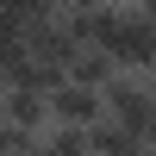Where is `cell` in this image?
I'll return each instance as SVG.
<instances>
[{
	"label": "cell",
	"mask_w": 156,
	"mask_h": 156,
	"mask_svg": "<svg viewBox=\"0 0 156 156\" xmlns=\"http://www.w3.org/2000/svg\"><path fill=\"white\" fill-rule=\"evenodd\" d=\"M100 106H106V119H112V125H125V131L144 137V125L156 119L150 75H137V69H112V81H100Z\"/></svg>",
	"instance_id": "1"
},
{
	"label": "cell",
	"mask_w": 156,
	"mask_h": 156,
	"mask_svg": "<svg viewBox=\"0 0 156 156\" xmlns=\"http://www.w3.org/2000/svg\"><path fill=\"white\" fill-rule=\"evenodd\" d=\"M44 112H50V125H75V131H87V125L106 119L100 87H81V81H69V75H62V81L44 94Z\"/></svg>",
	"instance_id": "2"
},
{
	"label": "cell",
	"mask_w": 156,
	"mask_h": 156,
	"mask_svg": "<svg viewBox=\"0 0 156 156\" xmlns=\"http://www.w3.org/2000/svg\"><path fill=\"white\" fill-rule=\"evenodd\" d=\"M0 119L37 137V131L50 125V112H44V94H37V87H19V81H0Z\"/></svg>",
	"instance_id": "3"
},
{
	"label": "cell",
	"mask_w": 156,
	"mask_h": 156,
	"mask_svg": "<svg viewBox=\"0 0 156 156\" xmlns=\"http://www.w3.org/2000/svg\"><path fill=\"white\" fill-rule=\"evenodd\" d=\"M112 69H119V62H112L100 44H75V50H69V62H62V75H69V81H81V87L112 81Z\"/></svg>",
	"instance_id": "4"
},
{
	"label": "cell",
	"mask_w": 156,
	"mask_h": 156,
	"mask_svg": "<svg viewBox=\"0 0 156 156\" xmlns=\"http://www.w3.org/2000/svg\"><path fill=\"white\" fill-rule=\"evenodd\" d=\"M87 150L94 156H144V137L112 125V119H100V125H87Z\"/></svg>",
	"instance_id": "5"
},
{
	"label": "cell",
	"mask_w": 156,
	"mask_h": 156,
	"mask_svg": "<svg viewBox=\"0 0 156 156\" xmlns=\"http://www.w3.org/2000/svg\"><path fill=\"white\" fill-rule=\"evenodd\" d=\"M25 56V44H19V25H0V81L12 75V62Z\"/></svg>",
	"instance_id": "6"
},
{
	"label": "cell",
	"mask_w": 156,
	"mask_h": 156,
	"mask_svg": "<svg viewBox=\"0 0 156 156\" xmlns=\"http://www.w3.org/2000/svg\"><path fill=\"white\" fill-rule=\"evenodd\" d=\"M137 6H144V12H156V0H137Z\"/></svg>",
	"instance_id": "7"
},
{
	"label": "cell",
	"mask_w": 156,
	"mask_h": 156,
	"mask_svg": "<svg viewBox=\"0 0 156 156\" xmlns=\"http://www.w3.org/2000/svg\"><path fill=\"white\" fill-rule=\"evenodd\" d=\"M144 156H150V150H144Z\"/></svg>",
	"instance_id": "8"
}]
</instances>
